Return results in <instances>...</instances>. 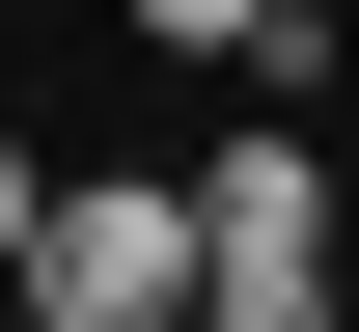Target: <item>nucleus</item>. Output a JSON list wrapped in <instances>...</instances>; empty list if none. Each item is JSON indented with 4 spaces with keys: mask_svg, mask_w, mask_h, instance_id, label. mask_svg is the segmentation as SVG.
<instances>
[{
    "mask_svg": "<svg viewBox=\"0 0 359 332\" xmlns=\"http://www.w3.org/2000/svg\"><path fill=\"white\" fill-rule=\"evenodd\" d=\"M0 305H28V332H166V305H194V194H138V166L28 194V249H0Z\"/></svg>",
    "mask_w": 359,
    "mask_h": 332,
    "instance_id": "f257e3e1",
    "label": "nucleus"
},
{
    "mask_svg": "<svg viewBox=\"0 0 359 332\" xmlns=\"http://www.w3.org/2000/svg\"><path fill=\"white\" fill-rule=\"evenodd\" d=\"M194 332H332V194H304V139H222V166H194Z\"/></svg>",
    "mask_w": 359,
    "mask_h": 332,
    "instance_id": "f03ea898",
    "label": "nucleus"
},
{
    "mask_svg": "<svg viewBox=\"0 0 359 332\" xmlns=\"http://www.w3.org/2000/svg\"><path fill=\"white\" fill-rule=\"evenodd\" d=\"M138 55H222V84H304V0H138Z\"/></svg>",
    "mask_w": 359,
    "mask_h": 332,
    "instance_id": "7ed1b4c3",
    "label": "nucleus"
},
{
    "mask_svg": "<svg viewBox=\"0 0 359 332\" xmlns=\"http://www.w3.org/2000/svg\"><path fill=\"white\" fill-rule=\"evenodd\" d=\"M28 194H55V166H28V139H0V249H28Z\"/></svg>",
    "mask_w": 359,
    "mask_h": 332,
    "instance_id": "20e7f679",
    "label": "nucleus"
}]
</instances>
